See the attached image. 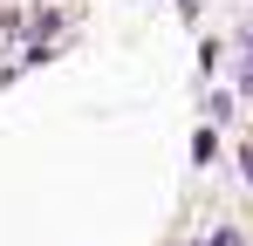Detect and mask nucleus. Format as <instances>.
Instances as JSON below:
<instances>
[{"mask_svg":"<svg viewBox=\"0 0 253 246\" xmlns=\"http://www.w3.org/2000/svg\"><path fill=\"white\" fill-rule=\"evenodd\" d=\"M247 178H253V144H247Z\"/></svg>","mask_w":253,"mask_h":246,"instance_id":"obj_1","label":"nucleus"},{"mask_svg":"<svg viewBox=\"0 0 253 246\" xmlns=\"http://www.w3.org/2000/svg\"><path fill=\"white\" fill-rule=\"evenodd\" d=\"M247 89H253V62H247Z\"/></svg>","mask_w":253,"mask_h":246,"instance_id":"obj_2","label":"nucleus"}]
</instances>
